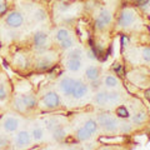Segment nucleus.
Returning <instances> with one entry per match:
<instances>
[{
  "mask_svg": "<svg viewBox=\"0 0 150 150\" xmlns=\"http://www.w3.org/2000/svg\"><path fill=\"white\" fill-rule=\"evenodd\" d=\"M146 119V114H145L144 111H140V112H137L134 116H133V123L135 124H142L145 121Z\"/></svg>",
  "mask_w": 150,
  "mask_h": 150,
  "instance_id": "nucleus-26",
  "label": "nucleus"
},
{
  "mask_svg": "<svg viewBox=\"0 0 150 150\" xmlns=\"http://www.w3.org/2000/svg\"><path fill=\"white\" fill-rule=\"evenodd\" d=\"M56 8H58V10L59 11H67L68 9H69V5H68V3H65V1H59L58 4H56Z\"/></svg>",
  "mask_w": 150,
  "mask_h": 150,
  "instance_id": "nucleus-32",
  "label": "nucleus"
},
{
  "mask_svg": "<svg viewBox=\"0 0 150 150\" xmlns=\"http://www.w3.org/2000/svg\"><path fill=\"white\" fill-rule=\"evenodd\" d=\"M98 18H99L105 25H109L111 23V20H112V15L108 9H101V10L99 11V14H98Z\"/></svg>",
  "mask_w": 150,
  "mask_h": 150,
  "instance_id": "nucleus-13",
  "label": "nucleus"
},
{
  "mask_svg": "<svg viewBox=\"0 0 150 150\" xmlns=\"http://www.w3.org/2000/svg\"><path fill=\"white\" fill-rule=\"evenodd\" d=\"M14 108L20 112H24L26 110V106L24 104V101H23V98H20V96L15 98V100H14Z\"/></svg>",
  "mask_w": 150,
  "mask_h": 150,
  "instance_id": "nucleus-25",
  "label": "nucleus"
},
{
  "mask_svg": "<svg viewBox=\"0 0 150 150\" xmlns=\"http://www.w3.org/2000/svg\"><path fill=\"white\" fill-rule=\"evenodd\" d=\"M45 124H46V128H48L49 130H51V131H53V130L56 128V126L60 125L59 121H58V119H55V118L46 119V120H45Z\"/></svg>",
  "mask_w": 150,
  "mask_h": 150,
  "instance_id": "nucleus-28",
  "label": "nucleus"
},
{
  "mask_svg": "<svg viewBox=\"0 0 150 150\" xmlns=\"http://www.w3.org/2000/svg\"><path fill=\"white\" fill-rule=\"evenodd\" d=\"M8 96V91H6V88L3 85V84H0V101L5 100Z\"/></svg>",
  "mask_w": 150,
  "mask_h": 150,
  "instance_id": "nucleus-31",
  "label": "nucleus"
},
{
  "mask_svg": "<svg viewBox=\"0 0 150 150\" xmlns=\"http://www.w3.org/2000/svg\"><path fill=\"white\" fill-rule=\"evenodd\" d=\"M76 138H78V140H80V142H86V140L91 138V134L89 133L85 128H80L76 131Z\"/></svg>",
  "mask_w": 150,
  "mask_h": 150,
  "instance_id": "nucleus-21",
  "label": "nucleus"
},
{
  "mask_svg": "<svg viewBox=\"0 0 150 150\" xmlns=\"http://www.w3.org/2000/svg\"><path fill=\"white\" fill-rule=\"evenodd\" d=\"M84 128H85L89 133H90L91 135L95 134L98 131V128H99V125H98L96 120H93V119H89L85 121V124H84Z\"/></svg>",
  "mask_w": 150,
  "mask_h": 150,
  "instance_id": "nucleus-18",
  "label": "nucleus"
},
{
  "mask_svg": "<svg viewBox=\"0 0 150 150\" xmlns=\"http://www.w3.org/2000/svg\"><path fill=\"white\" fill-rule=\"evenodd\" d=\"M119 126H120L119 120L116 118H114V116L109 115V118H108L106 123H105V125H104V128L103 129H105L108 133L114 134V133H116V131H119Z\"/></svg>",
  "mask_w": 150,
  "mask_h": 150,
  "instance_id": "nucleus-8",
  "label": "nucleus"
},
{
  "mask_svg": "<svg viewBox=\"0 0 150 150\" xmlns=\"http://www.w3.org/2000/svg\"><path fill=\"white\" fill-rule=\"evenodd\" d=\"M53 67V62L49 59L48 56H41L40 59H38L36 62V69L38 70H48Z\"/></svg>",
  "mask_w": 150,
  "mask_h": 150,
  "instance_id": "nucleus-10",
  "label": "nucleus"
},
{
  "mask_svg": "<svg viewBox=\"0 0 150 150\" xmlns=\"http://www.w3.org/2000/svg\"><path fill=\"white\" fill-rule=\"evenodd\" d=\"M30 143H31V134L30 133H28V131H25V130H21L16 134L15 144L18 145V146L25 148V146H28V145H30Z\"/></svg>",
  "mask_w": 150,
  "mask_h": 150,
  "instance_id": "nucleus-6",
  "label": "nucleus"
},
{
  "mask_svg": "<svg viewBox=\"0 0 150 150\" xmlns=\"http://www.w3.org/2000/svg\"><path fill=\"white\" fill-rule=\"evenodd\" d=\"M74 85H75V79L69 78V76H65V78H63L62 80H60V83H59V89H60V91H62L64 95L71 96Z\"/></svg>",
  "mask_w": 150,
  "mask_h": 150,
  "instance_id": "nucleus-4",
  "label": "nucleus"
},
{
  "mask_svg": "<svg viewBox=\"0 0 150 150\" xmlns=\"http://www.w3.org/2000/svg\"><path fill=\"white\" fill-rule=\"evenodd\" d=\"M8 1H9V0H8Z\"/></svg>",
  "mask_w": 150,
  "mask_h": 150,
  "instance_id": "nucleus-38",
  "label": "nucleus"
},
{
  "mask_svg": "<svg viewBox=\"0 0 150 150\" xmlns=\"http://www.w3.org/2000/svg\"><path fill=\"white\" fill-rule=\"evenodd\" d=\"M41 104H43L46 109H50V110L56 109V108L60 105V98H59V95L56 93L49 91L43 96Z\"/></svg>",
  "mask_w": 150,
  "mask_h": 150,
  "instance_id": "nucleus-1",
  "label": "nucleus"
},
{
  "mask_svg": "<svg viewBox=\"0 0 150 150\" xmlns=\"http://www.w3.org/2000/svg\"><path fill=\"white\" fill-rule=\"evenodd\" d=\"M44 137V131L40 126H35L34 129L31 130V139H34L35 142H40Z\"/></svg>",
  "mask_w": 150,
  "mask_h": 150,
  "instance_id": "nucleus-23",
  "label": "nucleus"
},
{
  "mask_svg": "<svg viewBox=\"0 0 150 150\" xmlns=\"http://www.w3.org/2000/svg\"><path fill=\"white\" fill-rule=\"evenodd\" d=\"M119 130L121 131V133H129V131L131 130V125H130V124H128V123L120 124V126H119Z\"/></svg>",
  "mask_w": 150,
  "mask_h": 150,
  "instance_id": "nucleus-33",
  "label": "nucleus"
},
{
  "mask_svg": "<svg viewBox=\"0 0 150 150\" xmlns=\"http://www.w3.org/2000/svg\"><path fill=\"white\" fill-rule=\"evenodd\" d=\"M81 59H68L67 60V68L70 71L76 73L81 69Z\"/></svg>",
  "mask_w": 150,
  "mask_h": 150,
  "instance_id": "nucleus-11",
  "label": "nucleus"
},
{
  "mask_svg": "<svg viewBox=\"0 0 150 150\" xmlns=\"http://www.w3.org/2000/svg\"><path fill=\"white\" fill-rule=\"evenodd\" d=\"M21 98H23V101H24L26 109H33V108H35V105H36V98H35V95L28 93V94H24Z\"/></svg>",
  "mask_w": 150,
  "mask_h": 150,
  "instance_id": "nucleus-12",
  "label": "nucleus"
},
{
  "mask_svg": "<svg viewBox=\"0 0 150 150\" xmlns=\"http://www.w3.org/2000/svg\"><path fill=\"white\" fill-rule=\"evenodd\" d=\"M83 51L80 48H71L69 49V54H68V59H81Z\"/></svg>",
  "mask_w": 150,
  "mask_h": 150,
  "instance_id": "nucleus-24",
  "label": "nucleus"
},
{
  "mask_svg": "<svg viewBox=\"0 0 150 150\" xmlns=\"http://www.w3.org/2000/svg\"><path fill=\"white\" fill-rule=\"evenodd\" d=\"M104 85L108 89H114L116 86H119V80L116 79L114 75H108L104 79Z\"/></svg>",
  "mask_w": 150,
  "mask_h": 150,
  "instance_id": "nucleus-17",
  "label": "nucleus"
},
{
  "mask_svg": "<svg viewBox=\"0 0 150 150\" xmlns=\"http://www.w3.org/2000/svg\"><path fill=\"white\" fill-rule=\"evenodd\" d=\"M88 91H89V88H88L86 84H84L80 80H75V85H74V89H73L71 96L76 100H80L86 95Z\"/></svg>",
  "mask_w": 150,
  "mask_h": 150,
  "instance_id": "nucleus-5",
  "label": "nucleus"
},
{
  "mask_svg": "<svg viewBox=\"0 0 150 150\" xmlns=\"http://www.w3.org/2000/svg\"><path fill=\"white\" fill-rule=\"evenodd\" d=\"M116 114H118L120 118H129V112L125 106H119L118 109H116Z\"/></svg>",
  "mask_w": 150,
  "mask_h": 150,
  "instance_id": "nucleus-29",
  "label": "nucleus"
},
{
  "mask_svg": "<svg viewBox=\"0 0 150 150\" xmlns=\"http://www.w3.org/2000/svg\"><path fill=\"white\" fill-rule=\"evenodd\" d=\"M86 58H88V59H91V60H95V59H96L95 51H94L93 49H89V50L86 51Z\"/></svg>",
  "mask_w": 150,
  "mask_h": 150,
  "instance_id": "nucleus-35",
  "label": "nucleus"
},
{
  "mask_svg": "<svg viewBox=\"0 0 150 150\" xmlns=\"http://www.w3.org/2000/svg\"><path fill=\"white\" fill-rule=\"evenodd\" d=\"M5 23L9 28L18 29V28H20L23 25V23H24V16L19 11H10L5 18Z\"/></svg>",
  "mask_w": 150,
  "mask_h": 150,
  "instance_id": "nucleus-2",
  "label": "nucleus"
},
{
  "mask_svg": "<svg viewBox=\"0 0 150 150\" xmlns=\"http://www.w3.org/2000/svg\"><path fill=\"white\" fill-rule=\"evenodd\" d=\"M46 41H48V34L44 31H38L34 35V43L35 46L38 45H46Z\"/></svg>",
  "mask_w": 150,
  "mask_h": 150,
  "instance_id": "nucleus-15",
  "label": "nucleus"
},
{
  "mask_svg": "<svg viewBox=\"0 0 150 150\" xmlns=\"http://www.w3.org/2000/svg\"><path fill=\"white\" fill-rule=\"evenodd\" d=\"M105 26H106V25H105L104 23H103V21L100 20L99 18H96V19H95V28H96V29H99V30H103V29H104Z\"/></svg>",
  "mask_w": 150,
  "mask_h": 150,
  "instance_id": "nucleus-34",
  "label": "nucleus"
},
{
  "mask_svg": "<svg viewBox=\"0 0 150 150\" xmlns=\"http://www.w3.org/2000/svg\"><path fill=\"white\" fill-rule=\"evenodd\" d=\"M8 138L5 137V135H0V146H5V145H8Z\"/></svg>",
  "mask_w": 150,
  "mask_h": 150,
  "instance_id": "nucleus-36",
  "label": "nucleus"
},
{
  "mask_svg": "<svg viewBox=\"0 0 150 150\" xmlns=\"http://www.w3.org/2000/svg\"><path fill=\"white\" fill-rule=\"evenodd\" d=\"M135 21V13L131 9H124L118 18V24L121 28H128Z\"/></svg>",
  "mask_w": 150,
  "mask_h": 150,
  "instance_id": "nucleus-3",
  "label": "nucleus"
},
{
  "mask_svg": "<svg viewBox=\"0 0 150 150\" xmlns=\"http://www.w3.org/2000/svg\"><path fill=\"white\" fill-rule=\"evenodd\" d=\"M106 99H108V104H118V103H120L121 96L119 93L110 91V93H106Z\"/></svg>",
  "mask_w": 150,
  "mask_h": 150,
  "instance_id": "nucleus-20",
  "label": "nucleus"
},
{
  "mask_svg": "<svg viewBox=\"0 0 150 150\" xmlns=\"http://www.w3.org/2000/svg\"><path fill=\"white\" fill-rule=\"evenodd\" d=\"M74 45H75V40H74V38H71V36H69L65 40L60 41V48H62L63 50L71 49V48H74Z\"/></svg>",
  "mask_w": 150,
  "mask_h": 150,
  "instance_id": "nucleus-22",
  "label": "nucleus"
},
{
  "mask_svg": "<svg viewBox=\"0 0 150 150\" xmlns=\"http://www.w3.org/2000/svg\"><path fill=\"white\" fill-rule=\"evenodd\" d=\"M94 103L99 106H105L108 104L106 99V91H98L94 96Z\"/></svg>",
  "mask_w": 150,
  "mask_h": 150,
  "instance_id": "nucleus-14",
  "label": "nucleus"
},
{
  "mask_svg": "<svg viewBox=\"0 0 150 150\" xmlns=\"http://www.w3.org/2000/svg\"><path fill=\"white\" fill-rule=\"evenodd\" d=\"M70 36V31L68 30V29H65V28H60V29H58L56 30V34H55V39L59 41H63V40H65L67 38H69Z\"/></svg>",
  "mask_w": 150,
  "mask_h": 150,
  "instance_id": "nucleus-19",
  "label": "nucleus"
},
{
  "mask_svg": "<svg viewBox=\"0 0 150 150\" xmlns=\"http://www.w3.org/2000/svg\"><path fill=\"white\" fill-rule=\"evenodd\" d=\"M3 128L6 133H14L19 128V119L15 116H8L3 123Z\"/></svg>",
  "mask_w": 150,
  "mask_h": 150,
  "instance_id": "nucleus-7",
  "label": "nucleus"
},
{
  "mask_svg": "<svg viewBox=\"0 0 150 150\" xmlns=\"http://www.w3.org/2000/svg\"><path fill=\"white\" fill-rule=\"evenodd\" d=\"M85 78L89 81H94V80H99L100 78V69L98 67H94V65H90L85 70Z\"/></svg>",
  "mask_w": 150,
  "mask_h": 150,
  "instance_id": "nucleus-9",
  "label": "nucleus"
},
{
  "mask_svg": "<svg viewBox=\"0 0 150 150\" xmlns=\"http://www.w3.org/2000/svg\"><path fill=\"white\" fill-rule=\"evenodd\" d=\"M6 9H8V6L5 3H0V15H3V14L6 11Z\"/></svg>",
  "mask_w": 150,
  "mask_h": 150,
  "instance_id": "nucleus-37",
  "label": "nucleus"
},
{
  "mask_svg": "<svg viewBox=\"0 0 150 150\" xmlns=\"http://www.w3.org/2000/svg\"><path fill=\"white\" fill-rule=\"evenodd\" d=\"M142 58L145 63H150V48H144L142 51Z\"/></svg>",
  "mask_w": 150,
  "mask_h": 150,
  "instance_id": "nucleus-30",
  "label": "nucleus"
},
{
  "mask_svg": "<svg viewBox=\"0 0 150 150\" xmlns=\"http://www.w3.org/2000/svg\"><path fill=\"white\" fill-rule=\"evenodd\" d=\"M65 137H67V131H65V129L63 126L59 125L53 130V138H54V140H56V142H63Z\"/></svg>",
  "mask_w": 150,
  "mask_h": 150,
  "instance_id": "nucleus-16",
  "label": "nucleus"
},
{
  "mask_svg": "<svg viewBox=\"0 0 150 150\" xmlns=\"http://www.w3.org/2000/svg\"><path fill=\"white\" fill-rule=\"evenodd\" d=\"M34 18H35V20L36 21H44L45 19H46V13L44 9H38V10H35L34 13Z\"/></svg>",
  "mask_w": 150,
  "mask_h": 150,
  "instance_id": "nucleus-27",
  "label": "nucleus"
}]
</instances>
